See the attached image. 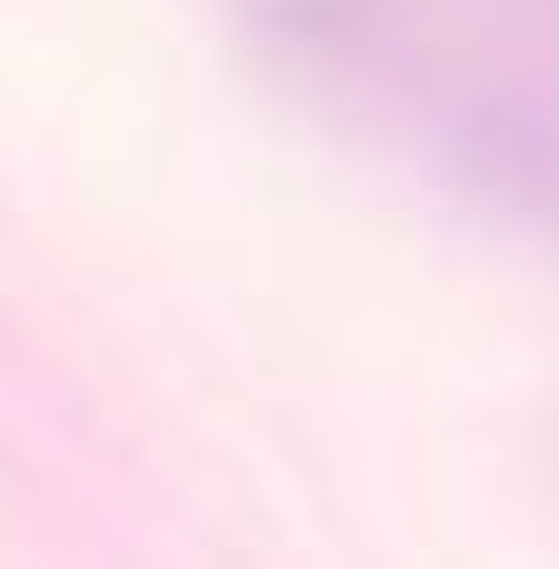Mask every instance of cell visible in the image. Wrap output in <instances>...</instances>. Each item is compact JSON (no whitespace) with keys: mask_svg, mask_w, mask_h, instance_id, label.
Wrapping results in <instances>:
<instances>
[{"mask_svg":"<svg viewBox=\"0 0 559 569\" xmlns=\"http://www.w3.org/2000/svg\"><path fill=\"white\" fill-rule=\"evenodd\" d=\"M455 148H465V169H476V190L497 211L559 232V117H539V106H486V117H465Z\"/></svg>","mask_w":559,"mask_h":569,"instance_id":"obj_1","label":"cell"},{"mask_svg":"<svg viewBox=\"0 0 559 569\" xmlns=\"http://www.w3.org/2000/svg\"><path fill=\"white\" fill-rule=\"evenodd\" d=\"M264 11H274V32H286V42L328 53V42L349 32V11H359V0H264Z\"/></svg>","mask_w":559,"mask_h":569,"instance_id":"obj_2","label":"cell"}]
</instances>
